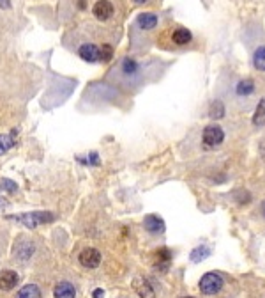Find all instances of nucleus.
<instances>
[{
    "mask_svg": "<svg viewBox=\"0 0 265 298\" xmlns=\"http://www.w3.org/2000/svg\"><path fill=\"white\" fill-rule=\"evenodd\" d=\"M14 220L21 222L25 227L29 229H34L39 224H46V222H53L55 215L50 211H34V213H25V215H20V217H13Z\"/></svg>",
    "mask_w": 265,
    "mask_h": 298,
    "instance_id": "obj_1",
    "label": "nucleus"
},
{
    "mask_svg": "<svg viewBox=\"0 0 265 298\" xmlns=\"http://www.w3.org/2000/svg\"><path fill=\"white\" fill-rule=\"evenodd\" d=\"M223 277L216 272H209L200 279V291L203 295H216L223 290Z\"/></svg>",
    "mask_w": 265,
    "mask_h": 298,
    "instance_id": "obj_2",
    "label": "nucleus"
},
{
    "mask_svg": "<svg viewBox=\"0 0 265 298\" xmlns=\"http://www.w3.org/2000/svg\"><path fill=\"white\" fill-rule=\"evenodd\" d=\"M223 141H225V132L221 126H218V124H209V126L203 128L202 142L207 149L218 148Z\"/></svg>",
    "mask_w": 265,
    "mask_h": 298,
    "instance_id": "obj_3",
    "label": "nucleus"
},
{
    "mask_svg": "<svg viewBox=\"0 0 265 298\" xmlns=\"http://www.w3.org/2000/svg\"><path fill=\"white\" fill-rule=\"evenodd\" d=\"M78 261H80V264L83 266V268H97L99 266V263H101V252L97 250V248H83V250L80 252V255H78Z\"/></svg>",
    "mask_w": 265,
    "mask_h": 298,
    "instance_id": "obj_4",
    "label": "nucleus"
},
{
    "mask_svg": "<svg viewBox=\"0 0 265 298\" xmlns=\"http://www.w3.org/2000/svg\"><path fill=\"white\" fill-rule=\"evenodd\" d=\"M92 13L99 21H106L114 16V5L110 0H97L92 7Z\"/></svg>",
    "mask_w": 265,
    "mask_h": 298,
    "instance_id": "obj_5",
    "label": "nucleus"
},
{
    "mask_svg": "<svg viewBox=\"0 0 265 298\" xmlns=\"http://www.w3.org/2000/svg\"><path fill=\"white\" fill-rule=\"evenodd\" d=\"M78 55L85 62H99V47L92 43H85L78 48Z\"/></svg>",
    "mask_w": 265,
    "mask_h": 298,
    "instance_id": "obj_6",
    "label": "nucleus"
},
{
    "mask_svg": "<svg viewBox=\"0 0 265 298\" xmlns=\"http://www.w3.org/2000/svg\"><path fill=\"white\" fill-rule=\"evenodd\" d=\"M133 288H135V291L138 293L140 298H156L154 288H152L151 282H149L147 279H143V277H136L135 282H133Z\"/></svg>",
    "mask_w": 265,
    "mask_h": 298,
    "instance_id": "obj_7",
    "label": "nucleus"
},
{
    "mask_svg": "<svg viewBox=\"0 0 265 298\" xmlns=\"http://www.w3.org/2000/svg\"><path fill=\"white\" fill-rule=\"evenodd\" d=\"M34 254V243L29 240H21L14 245V257L21 261L30 259V255Z\"/></svg>",
    "mask_w": 265,
    "mask_h": 298,
    "instance_id": "obj_8",
    "label": "nucleus"
},
{
    "mask_svg": "<svg viewBox=\"0 0 265 298\" xmlns=\"http://www.w3.org/2000/svg\"><path fill=\"white\" fill-rule=\"evenodd\" d=\"M18 281H20V277H18L16 272H13V270H4V272L0 273V290L11 291L13 288H16Z\"/></svg>",
    "mask_w": 265,
    "mask_h": 298,
    "instance_id": "obj_9",
    "label": "nucleus"
},
{
    "mask_svg": "<svg viewBox=\"0 0 265 298\" xmlns=\"http://www.w3.org/2000/svg\"><path fill=\"white\" fill-rule=\"evenodd\" d=\"M170 39H172V43H173V45H177V47H184V45L191 43L193 34H191L188 29H184V27H177L175 30H172V36H170Z\"/></svg>",
    "mask_w": 265,
    "mask_h": 298,
    "instance_id": "obj_10",
    "label": "nucleus"
},
{
    "mask_svg": "<svg viewBox=\"0 0 265 298\" xmlns=\"http://www.w3.org/2000/svg\"><path fill=\"white\" fill-rule=\"evenodd\" d=\"M143 226H145V229L152 234L164 233V222L161 220L159 217H156V215H147L145 220H143Z\"/></svg>",
    "mask_w": 265,
    "mask_h": 298,
    "instance_id": "obj_11",
    "label": "nucleus"
},
{
    "mask_svg": "<svg viewBox=\"0 0 265 298\" xmlns=\"http://www.w3.org/2000/svg\"><path fill=\"white\" fill-rule=\"evenodd\" d=\"M53 297L55 298H75L76 290L71 282H59L53 288Z\"/></svg>",
    "mask_w": 265,
    "mask_h": 298,
    "instance_id": "obj_12",
    "label": "nucleus"
},
{
    "mask_svg": "<svg viewBox=\"0 0 265 298\" xmlns=\"http://www.w3.org/2000/svg\"><path fill=\"white\" fill-rule=\"evenodd\" d=\"M170 261H172V252L170 248H159V250L154 254V266L159 270H166L168 268Z\"/></svg>",
    "mask_w": 265,
    "mask_h": 298,
    "instance_id": "obj_13",
    "label": "nucleus"
},
{
    "mask_svg": "<svg viewBox=\"0 0 265 298\" xmlns=\"http://www.w3.org/2000/svg\"><path fill=\"white\" fill-rule=\"evenodd\" d=\"M157 25V16L154 13H142L138 16V27L143 30H151Z\"/></svg>",
    "mask_w": 265,
    "mask_h": 298,
    "instance_id": "obj_14",
    "label": "nucleus"
},
{
    "mask_svg": "<svg viewBox=\"0 0 265 298\" xmlns=\"http://www.w3.org/2000/svg\"><path fill=\"white\" fill-rule=\"evenodd\" d=\"M16 298H41V290L36 284H27L18 291Z\"/></svg>",
    "mask_w": 265,
    "mask_h": 298,
    "instance_id": "obj_15",
    "label": "nucleus"
},
{
    "mask_svg": "<svg viewBox=\"0 0 265 298\" xmlns=\"http://www.w3.org/2000/svg\"><path fill=\"white\" fill-rule=\"evenodd\" d=\"M255 93V82L251 78H246V80H240L237 84V94L239 96H249V94Z\"/></svg>",
    "mask_w": 265,
    "mask_h": 298,
    "instance_id": "obj_16",
    "label": "nucleus"
},
{
    "mask_svg": "<svg viewBox=\"0 0 265 298\" xmlns=\"http://www.w3.org/2000/svg\"><path fill=\"white\" fill-rule=\"evenodd\" d=\"M253 124L255 126H264L265 124V98H262L260 103H258L255 115H253Z\"/></svg>",
    "mask_w": 265,
    "mask_h": 298,
    "instance_id": "obj_17",
    "label": "nucleus"
},
{
    "mask_svg": "<svg viewBox=\"0 0 265 298\" xmlns=\"http://www.w3.org/2000/svg\"><path fill=\"white\" fill-rule=\"evenodd\" d=\"M120 69H122L124 75H127V77H131V75H136L140 69L138 62H136L135 59H129V57H126V59L122 60V66H120Z\"/></svg>",
    "mask_w": 265,
    "mask_h": 298,
    "instance_id": "obj_18",
    "label": "nucleus"
},
{
    "mask_svg": "<svg viewBox=\"0 0 265 298\" xmlns=\"http://www.w3.org/2000/svg\"><path fill=\"white\" fill-rule=\"evenodd\" d=\"M14 135L16 132H13L11 135H0V154H5L11 148H14Z\"/></svg>",
    "mask_w": 265,
    "mask_h": 298,
    "instance_id": "obj_19",
    "label": "nucleus"
},
{
    "mask_svg": "<svg viewBox=\"0 0 265 298\" xmlns=\"http://www.w3.org/2000/svg\"><path fill=\"white\" fill-rule=\"evenodd\" d=\"M253 64L258 71H265V47L257 48L255 55H253Z\"/></svg>",
    "mask_w": 265,
    "mask_h": 298,
    "instance_id": "obj_20",
    "label": "nucleus"
},
{
    "mask_svg": "<svg viewBox=\"0 0 265 298\" xmlns=\"http://www.w3.org/2000/svg\"><path fill=\"white\" fill-rule=\"evenodd\" d=\"M112 57H114V47L108 45V43L101 45L99 47V62H110Z\"/></svg>",
    "mask_w": 265,
    "mask_h": 298,
    "instance_id": "obj_21",
    "label": "nucleus"
},
{
    "mask_svg": "<svg viewBox=\"0 0 265 298\" xmlns=\"http://www.w3.org/2000/svg\"><path fill=\"white\" fill-rule=\"evenodd\" d=\"M207 255H211V248L202 245V247H196L193 252H191V261H193V263H198V261L205 259Z\"/></svg>",
    "mask_w": 265,
    "mask_h": 298,
    "instance_id": "obj_22",
    "label": "nucleus"
},
{
    "mask_svg": "<svg viewBox=\"0 0 265 298\" xmlns=\"http://www.w3.org/2000/svg\"><path fill=\"white\" fill-rule=\"evenodd\" d=\"M209 115H211L212 119H223L225 117V106L221 101H214L209 108Z\"/></svg>",
    "mask_w": 265,
    "mask_h": 298,
    "instance_id": "obj_23",
    "label": "nucleus"
},
{
    "mask_svg": "<svg viewBox=\"0 0 265 298\" xmlns=\"http://www.w3.org/2000/svg\"><path fill=\"white\" fill-rule=\"evenodd\" d=\"M0 188H2V190H5V192H16L18 185L14 183V181H11V179H2Z\"/></svg>",
    "mask_w": 265,
    "mask_h": 298,
    "instance_id": "obj_24",
    "label": "nucleus"
},
{
    "mask_svg": "<svg viewBox=\"0 0 265 298\" xmlns=\"http://www.w3.org/2000/svg\"><path fill=\"white\" fill-rule=\"evenodd\" d=\"M0 9H11V0H0Z\"/></svg>",
    "mask_w": 265,
    "mask_h": 298,
    "instance_id": "obj_25",
    "label": "nucleus"
},
{
    "mask_svg": "<svg viewBox=\"0 0 265 298\" xmlns=\"http://www.w3.org/2000/svg\"><path fill=\"white\" fill-rule=\"evenodd\" d=\"M103 295H105V291H103V290H96L92 293V297L94 298H103Z\"/></svg>",
    "mask_w": 265,
    "mask_h": 298,
    "instance_id": "obj_26",
    "label": "nucleus"
},
{
    "mask_svg": "<svg viewBox=\"0 0 265 298\" xmlns=\"http://www.w3.org/2000/svg\"><path fill=\"white\" fill-rule=\"evenodd\" d=\"M78 7L85 9V7H87V2H85V0H78Z\"/></svg>",
    "mask_w": 265,
    "mask_h": 298,
    "instance_id": "obj_27",
    "label": "nucleus"
},
{
    "mask_svg": "<svg viewBox=\"0 0 265 298\" xmlns=\"http://www.w3.org/2000/svg\"><path fill=\"white\" fill-rule=\"evenodd\" d=\"M136 4H145V2H149V0H135Z\"/></svg>",
    "mask_w": 265,
    "mask_h": 298,
    "instance_id": "obj_28",
    "label": "nucleus"
},
{
    "mask_svg": "<svg viewBox=\"0 0 265 298\" xmlns=\"http://www.w3.org/2000/svg\"><path fill=\"white\" fill-rule=\"evenodd\" d=\"M264 217H265V202H264Z\"/></svg>",
    "mask_w": 265,
    "mask_h": 298,
    "instance_id": "obj_29",
    "label": "nucleus"
},
{
    "mask_svg": "<svg viewBox=\"0 0 265 298\" xmlns=\"http://www.w3.org/2000/svg\"><path fill=\"white\" fill-rule=\"evenodd\" d=\"M184 298H193V297H184Z\"/></svg>",
    "mask_w": 265,
    "mask_h": 298,
    "instance_id": "obj_30",
    "label": "nucleus"
}]
</instances>
